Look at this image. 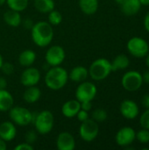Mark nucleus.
<instances>
[{"label": "nucleus", "instance_id": "c756f323", "mask_svg": "<svg viewBox=\"0 0 149 150\" xmlns=\"http://www.w3.org/2000/svg\"><path fill=\"white\" fill-rule=\"evenodd\" d=\"M140 124L142 128L149 130V108H147V110L141 114L140 118Z\"/></svg>", "mask_w": 149, "mask_h": 150}, {"label": "nucleus", "instance_id": "f03ea898", "mask_svg": "<svg viewBox=\"0 0 149 150\" xmlns=\"http://www.w3.org/2000/svg\"><path fill=\"white\" fill-rule=\"evenodd\" d=\"M68 80V73L61 66L50 67L45 76V83L47 87L53 91L62 89Z\"/></svg>", "mask_w": 149, "mask_h": 150}, {"label": "nucleus", "instance_id": "412c9836", "mask_svg": "<svg viewBox=\"0 0 149 150\" xmlns=\"http://www.w3.org/2000/svg\"><path fill=\"white\" fill-rule=\"evenodd\" d=\"M40 96H41L40 90L38 87H36V85H34L26 88V90L23 94V98L26 103L33 104L36 103L40 98Z\"/></svg>", "mask_w": 149, "mask_h": 150}, {"label": "nucleus", "instance_id": "7c9ffc66", "mask_svg": "<svg viewBox=\"0 0 149 150\" xmlns=\"http://www.w3.org/2000/svg\"><path fill=\"white\" fill-rule=\"evenodd\" d=\"M3 73L6 76H11L14 71V66L10 62H4L1 68Z\"/></svg>", "mask_w": 149, "mask_h": 150}, {"label": "nucleus", "instance_id": "aec40b11", "mask_svg": "<svg viewBox=\"0 0 149 150\" xmlns=\"http://www.w3.org/2000/svg\"><path fill=\"white\" fill-rule=\"evenodd\" d=\"M36 60V54L32 49H25L23 52L20 53L18 56V63L25 67H30L32 66Z\"/></svg>", "mask_w": 149, "mask_h": 150}, {"label": "nucleus", "instance_id": "ddd939ff", "mask_svg": "<svg viewBox=\"0 0 149 150\" xmlns=\"http://www.w3.org/2000/svg\"><path fill=\"white\" fill-rule=\"evenodd\" d=\"M119 111L121 115L127 120H134L140 113V109L137 103L131 99H126L122 101Z\"/></svg>", "mask_w": 149, "mask_h": 150}, {"label": "nucleus", "instance_id": "f8f14e48", "mask_svg": "<svg viewBox=\"0 0 149 150\" xmlns=\"http://www.w3.org/2000/svg\"><path fill=\"white\" fill-rule=\"evenodd\" d=\"M40 77L41 76H40V70L36 68L30 66V67H27L21 74L20 82L25 87L34 86L38 84V83L40 80Z\"/></svg>", "mask_w": 149, "mask_h": 150}, {"label": "nucleus", "instance_id": "37998d69", "mask_svg": "<svg viewBox=\"0 0 149 150\" xmlns=\"http://www.w3.org/2000/svg\"><path fill=\"white\" fill-rule=\"evenodd\" d=\"M145 57H146V65H147V67L149 69V52Z\"/></svg>", "mask_w": 149, "mask_h": 150}, {"label": "nucleus", "instance_id": "6e6552de", "mask_svg": "<svg viewBox=\"0 0 149 150\" xmlns=\"http://www.w3.org/2000/svg\"><path fill=\"white\" fill-rule=\"evenodd\" d=\"M98 133H99L98 123L90 118L85 121H83L79 128L80 137L84 142H90L94 141L97 137Z\"/></svg>", "mask_w": 149, "mask_h": 150}, {"label": "nucleus", "instance_id": "58836bf2", "mask_svg": "<svg viewBox=\"0 0 149 150\" xmlns=\"http://www.w3.org/2000/svg\"><path fill=\"white\" fill-rule=\"evenodd\" d=\"M142 79H143V83L149 84V69L142 75Z\"/></svg>", "mask_w": 149, "mask_h": 150}, {"label": "nucleus", "instance_id": "4c0bfd02", "mask_svg": "<svg viewBox=\"0 0 149 150\" xmlns=\"http://www.w3.org/2000/svg\"><path fill=\"white\" fill-rule=\"evenodd\" d=\"M144 26H145V29L149 33V11L147 13V15L145 16V18H144Z\"/></svg>", "mask_w": 149, "mask_h": 150}, {"label": "nucleus", "instance_id": "f3484780", "mask_svg": "<svg viewBox=\"0 0 149 150\" xmlns=\"http://www.w3.org/2000/svg\"><path fill=\"white\" fill-rule=\"evenodd\" d=\"M89 76V70L83 66H76L71 69L68 74V78L75 83H82L86 81Z\"/></svg>", "mask_w": 149, "mask_h": 150}, {"label": "nucleus", "instance_id": "4be33fe9", "mask_svg": "<svg viewBox=\"0 0 149 150\" xmlns=\"http://www.w3.org/2000/svg\"><path fill=\"white\" fill-rule=\"evenodd\" d=\"M13 103L12 95L6 90H0V112H8Z\"/></svg>", "mask_w": 149, "mask_h": 150}, {"label": "nucleus", "instance_id": "a878e982", "mask_svg": "<svg viewBox=\"0 0 149 150\" xmlns=\"http://www.w3.org/2000/svg\"><path fill=\"white\" fill-rule=\"evenodd\" d=\"M8 7L17 11H23L28 5V0H6Z\"/></svg>", "mask_w": 149, "mask_h": 150}, {"label": "nucleus", "instance_id": "79ce46f5", "mask_svg": "<svg viewBox=\"0 0 149 150\" xmlns=\"http://www.w3.org/2000/svg\"><path fill=\"white\" fill-rule=\"evenodd\" d=\"M141 5H144V6H148L149 5V0H140Z\"/></svg>", "mask_w": 149, "mask_h": 150}, {"label": "nucleus", "instance_id": "c9c22d12", "mask_svg": "<svg viewBox=\"0 0 149 150\" xmlns=\"http://www.w3.org/2000/svg\"><path fill=\"white\" fill-rule=\"evenodd\" d=\"M141 103H142V105H143L145 108H149V93H148L147 95H145V96L142 98Z\"/></svg>", "mask_w": 149, "mask_h": 150}, {"label": "nucleus", "instance_id": "dca6fc26", "mask_svg": "<svg viewBox=\"0 0 149 150\" xmlns=\"http://www.w3.org/2000/svg\"><path fill=\"white\" fill-rule=\"evenodd\" d=\"M17 134L15 124L11 121H4L0 124V138L5 142L12 141Z\"/></svg>", "mask_w": 149, "mask_h": 150}, {"label": "nucleus", "instance_id": "423d86ee", "mask_svg": "<svg viewBox=\"0 0 149 150\" xmlns=\"http://www.w3.org/2000/svg\"><path fill=\"white\" fill-rule=\"evenodd\" d=\"M11 121L20 127H25L32 123V112L22 106H12L9 110Z\"/></svg>", "mask_w": 149, "mask_h": 150}, {"label": "nucleus", "instance_id": "9d476101", "mask_svg": "<svg viewBox=\"0 0 149 150\" xmlns=\"http://www.w3.org/2000/svg\"><path fill=\"white\" fill-rule=\"evenodd\" d=\"M66 54L62 47L59 45H54L50 47L45 55L46 62L50 67L60 66L65 60Z\"/></svg>", "mask_w": 149, "mask_h": 150}, {"label": "nucleus", "instance_id": "2f4dec72", "mask_svg": "<svg viewBox=\"0 0 149 150\" xmlns=\"http://www.w3.org/2000/svg\"><path fill=\"white\" fill-rule=\"evenodd\" d=\"M25 142L29 143V144H33L36 140H37V134H36V132L34 131H28L26 134H25Z\"/></svg>", "mask_w": 149, "mask_h": 150}, {"label": "nucleus", "instance_id": "a19ab883", "mask_svg": "<svg viewBox=\"0 0 149 150\" xmlns=\"http://www.w3.org/2000/svg\"><path fill=\"white\" fill-rule=\"evenodd\" d=\"M6 149H7L6 142L4 141L2 138H0V150H5Z\"/></svg>", "mask_w": 149, "mask_h": 150}, {"label": "nucleus", "instance_id": "b1692460", "mask_svg": "<svg viewBox=\"0 0 149 150\" xmlns=\"http://www.w3.org/2000/svg\"><path fill=\"white\" fill-rule=\"evenodd\" d=\"M129 64H130V60L126 54H119L111 62L112 70L117 71V70L126 69V68H128Z\"/></svg>", "mask_w": 149, "mask_h": 150}, {"label": "nucleus", "instance_id": "c85d7f7f", "mask_svg": "<svg viewBox=\"0 0 149 150\" xmlns=\"http://www.w3.org/2000/svg\"><path fill=\"white\" fill-rule=\"evenodd\" d=\"M136 140H138L141 143L146 144L149 142V130L146 128H142L136 133Z\"/></svg>", "mask_w": 149, "mask_h": 150}, {"label": "nucleus", "instance_id": "cd10ccee", "mask_svg": "<svg viewBox=\"0 0 149 150\" xmlns=\"http://www.w3.org/2000/svg\"><path fill=\"white\" fill-rule=\"evenodd\" d=\"M91 116H92V120H94L97 123H100V122H104L105 120H106L108 114L105 110L102 108H97L92 112Z\"/></svg>", "mask_w": 149, "mask_h": 150}, {"label": "nucleus", "instance_id": "473e14b6", "mask_svg": "<svg viewBox=\"0 0 149 150\" xmlns=\"http://www.w3.org/2000/svg\"><path fill=\"white\" fill-rule=\"evenodd\" d=\"M76 117L77 118V120H78L80 122H83V121H85L86 120L89 119V113H88L87 111H84V110L81 109V110L77 112V114H76Z\"/></svg>", "mask_w": 149, "mask_h": 150}, {"label": "nucleus", "instance_id": "9b49d317", "mask_svg": "<svg viewBox=\"0 0 149 150\" xmlns=\"http://www.w3.org/2000/svg\"><path fill=\"white\" fill-rule=\"evenodd\" d=\"M136 138V132L131 127H124L120 128L115 136L117 144L120 147L126 148L130 146Z\"/></svg>", "mask_w": 149, "mask_h": 150}, {"label": "nucleus", "instance_id": "5701e85b", "mask_svg": "<svg viewBox=\"0 0 149 150\" xmlns=\"http://www.w3.org/2000/svg\"><path fill=\"white\" fill-rule=\"evenodd\" d=\"M81 11L87 15H92L98 9V0H79Z\"/></svg>", "mask_w": 149, "mask_h": 150}, {"label": "nucleus", "instance_id": "6ab92c4d", "mask_svg": "<svg viewBox=\"0 0 149 150\" xmlns=\"http://www.w3.org/2000/svg\"><path fill=\"white\" fill-rule=\"evenodd\" d=\"M4 20L8 25L12 26V27H18L22 22V18H21L19 11H14L11 9L4 12Z\"/></svg>", "mask_w": 149, "mask_h": 150}, {"label": "nucleus", "instance_id": "7ed1b4c3", "mask_svg": "<svg viewBox=\"0 0 149 150\" xmlns=\"http://www.w3.org/2000/svg\"><path fill=\"white\" fill-rule=\"evenodd\" d=\"M89 76L95 81H102L108 77L111 74V62L105 58H98L95 60L89 68Z\"/></svg>", "mask_w": 149, "mask_h": 150}, {"label": "nucleus", "instance_id": "1a4fd4ad", "mask_svg": "<svg viewBox=\"0 0 149 150\" xmlns=\"http://www.w3.org/2000/svg\"><path fill=\"white\" fill-rule=\"evenodd\" d=\"M97 90L96 85L91 82H82L76 90V98L79 102L83 101H92L96 95Z\"/></svg>", "mask_w": 149, "mask_h": 150}, {"label": "nucleus", "instance_id": "39448f33", "mask_svg": "<svg viewBox=\"0 0 149 150\" xmlns=\"http://www.w3.org/2000/svg\"><path fill=\"white\" fill-rule=\"evenodd\" d=\"M128 52L134 57L143 58L149 52L148 42L141 37L131 38L126 45Z\"/></svg>", "mask_w": 149, "mask_h": 150}, {"label": "nucleus", "instance_id": "de8ad7c7", "mask_svg": "<svg viewBox=\"0 0 149 150\" xmlns=\"http://www.w3.org/2000/svg\"><path fill=\"white\" fill-rule=\"evenodd\" d=\"M148 46H149V43H148Z\"/></svg>", "mask_w": 149, "mask_h": 150}, {"label": "nucleus", "instance_id": "0eeeda50", "mask_svg": "<svg viewBox=\"0 0 149 150\" xmlns=\"http://www.w3.org/2000/svg\"><path fill=\"white\" fill-rule=\"evenodd\" d=\"M143 83L142 75L136 70L127 71L124 74L121 79V84L123 88L128 91H138Z\"/></svg>", "mask_w": 149, "mask_h": 150}, {"label": "nucleus", "instance_id": "a18cd8bd", "mask_svg": "<svg viewBox=\"0 0 149 150\" xmlns=\"http://www.w3.org/2000/svg\"><path fill=\"white\" fill-rule=\"evenodd\" d=\"M3 63H4V59H3V56H2V54H0V69H1V68H2V65H3Z\"/></svg>", "mask_w": 149, "mask_h": 150}, {"label": "nucleus", "instance_id": "f257e3e1", "mask_svg": "<svg viewBox=\"0 0 149 150\" xmlns=\"http://www.w3.org/2000/svg\"><path fill=\"white\" fill-rule=\"evenodd\" d=\"M31 34L32 41L40 47L48 46L54 38L53 26L49 22L39 21L33 24L31 28Z\"/></svg>", "mask_w": 149, "mask_h": 150}, {"label": "nucleus", "instance_id": "20e7f679", "mask_svg": "<svg viewBox=\"0 0 149 150\" xmlns=\"http://www.w3.org/2000/svg\"><path fill=\"white\" fill-rule=\"evenodd\" d=\"M54 115L50 111L45 110L37 112L36 118L33 121V125L36 131L40 134H47L50 133L54 127Z\"/></svg>", "mask_w": 149, "mask_h": 150}, {"label": "nucleus", "instance_id": "bb28decb", "mask_svg": "<svg viewBox=\"0 0 149 150\" xmlns=\"http://www.w3.org/2000/svg\"><path fill=\"white\" fill-rule=\"evenodd\" d=\"M62 21V15L56 10H53L48 12V22L52 25H58Z\"/></svg>", "mask_w": 149, "mask_h": 150}, {"label": "nucleus", "instance_id": "ea45409f", "mask_svg": "<svg viewBox=\"0 0 149 150\" xmlns=\"http://www.w3.org/2000/svg\"><path fill=\"white\" fill-rule=\"evenodd\" d=\"M24 24H25V26L26 27V28H32V25H33V23H32V21L31 20V19H25V21H24Z\"/></svg>", "mask_w": 149, "mask_h": 150}, {"label": "nucleus", "instance_id": "e433bc0d", "mask_svg": "<svg viewBox=\"0 0 149 150\" xmlns=\"http://www.w3.org/2000/svg\"><path fill=\"white\" fill-rule=\"evenodd\" d=\"M7 80L3 77V76H0V90H6V87H7Z\"/></svg>", "mask_w": 149, "mask_h": 150}, {"label": "nucleus", "instance_id": "2eb2a0df", "mask_svg": "<svg viewBox=\"0 0 149 150\" xmlns=\"http://www.w3.org/2000/svg\"><path fill=\"white\" fill-rule=\"evenodd\" d=\"M80 110H81V103L76 98L66 101L61 106L62 115L68 119L76 117Z\"/></svg>", "mask_w": 149, "mask_h": 150}, {"label": "nucleus", "instance_id": "f704fd0d", "mask_svg": "<svg viewBox=\"0 0 149 150\" xmlns=\"http://www.w3.org/2000/svg\"><path fill=\"white\" fill-rule=\"evenodd\" d=\"M81 103V109L84 110V111H90L92 108V103L91 101H83V102H80Z\"/></svg>", "mask_w": 149, "mask_h": 150}, {"label": "nucleus", "instance_id": "a211bd4d", "mask_svg": "<svg viewBox=\"0 0 149 150\" xmlns=\"http://www.w3.org/2000/svg\"><path fill=\"white\" fill-rule=\"evenodd\" d=\"M120 6L121 11L125 15L133 16L140 11L142 5L140 0H126V2L122 4Z\"/></svg>", "mask_w": 149, "mask_h": 150}, {"label": "nucleus", "instance_id": "49530a36", "mask_svg": "<svg viewBox=\"0 0 149 150\" xmlns=\"http://www.w3.org/2000/svg\"><path fill=\"white\" fill-rule=\"evenodd\" d=\"M4 3H6V0H0V6L3 5Z\"/></svg>", "mask_w": 149, "mask_h": 150}, {"label": "nucleus", "instance_id": "4468645a", "mask_svg": "<svg viewBox=\"0 0 149 150\" xmlns=\"http://www.w3.org/2000/svg\"><path fill=\"white\" fill-rule=\"evenodd\" d=\"M56 147L59 150H74L76 148L74 136L68 132L61 133L56 140Z\"/></svg>", "mask_w": 149, "mask_h": 150}, {"label": "nucleus", "instance_id": "393cba45", "mask_svg": "<svg viewBox=\"0 0 149 150\" xmlns=\"http://www.w3.org/2000/svg\"><path fill=\"white\" fill-rule=\"evenodd\" d=\"M33 5L35 9L41 13H48L54 10L55 6L54 0H34Z\"/></svg>", "mask_w": 149, "mask_h": 150}, {"label": "nucleus", "instance_id": "72a5a7b5", "mask_svg": "<svg viewBox=\"0 0 149 150\" xmlns=\"http://www.w3.org/2000/svg\"><path fill=\"white\" fill-rule=\"evenodd\" d=\"M14 150H33V147L27 143V142H24V143H19L18 145H17Z\"/></svg>", "mask_w": 149, "mask_h": 150}, {"label": "nucleus", "instance_id": "c03bdc74", "mask_svg": "<svg viewBox=\"0 0 149 150\" xmlns=\"http://www.w3.org/2000/svg\"><path fill=\"white\" fill-rule=\"evenodd\" d=\"M115 2L118 4H119V5H121L122 4H124L125 2H126V0H115Z\"/></svg>", "mask_w": 149, "mask_h": 150}]
</instances>
